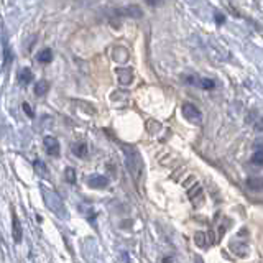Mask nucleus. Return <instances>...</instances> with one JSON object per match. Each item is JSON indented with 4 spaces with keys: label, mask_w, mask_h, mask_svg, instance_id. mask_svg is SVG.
Here are the masks:
<instances>
[{
    "label": "nucleus",
    "mask_w": 263,
    "mask_h": 263,
    "mask_svg": "<svg viewBox=\"0 0 263 263\" xmlns=\"http://www.w3.org/2000/svg\"><path fill=\"white\" fill-rule=\"evenodd\" d=\"M87 184L90 186V187H105L107 184H109V179H107L105 176H102V175H94V176H90L89 179H87Z\"/></svg>",
    "instance_id": "nucleus-6"
},
{
    "label": "nucleus",
    "mask_w": 263,
    "mask_h": 263,
    "mask_svg": "<svg viewBox=\"0 0 263 263\" xmlns=\"http://www.w3.org/2000/svg\"><path fill=\"white\" fill-rule=\"evenodd\" d=\"M72 153L78 156V158H84V156L87 155V146L86 143H72L71 146Z\"/></svg>",
    "instance_id": "nucleus-13"
},
{
    "label": "nucleus",
    "mask_w": 263,
    "mask_h": 263,
    "mask_svg": "<svg viewBox=\"0 0 263 263\" xmlns=\"http://www.w3.org/2000/svg\"><path fill=\"white\" fill-rule=\"evenodd\" d=\"M48 89H49V82L48 81H40V82H36V86H35V94L36 96H45L48 92Z\"/></svg>",
    "instance_id": "nucleus-14"
},
{
    "label": "nucleus",
    "mask_w": 263,
    "mask_h": 263,
    "mask_svg": "<svg viewBox=\"0 0 263 263\" xmlns=\"http://www.w3.org/2000/svg\"><path fill=\"white\" fill-rule=\"evenodd\" d=\"M114 60L117 61V63H125L128 60V51L125 48H114Z\"/></svg>",
    "instance_id": "nucleus-12"
},
{
    "label": "nucleus",
    "mask_w": 263,
    "mask_h": 263,
    "mask_svg": "<svg viewBox=\"0 0 263 263\" xmlns=\"http://www.w3.org/2000/svg\"><path fill=\"white\" fill-rule=\"evenodd\" d=\"M122 150L125 153V164H127L128 171L132 173V176H135V179H137L140 175H142V170H143L142 158H140V155L135 148L130 145H123Z\"/></svg>",
    "instance_id": "nucleus-1"
},
{
    "label": "nucleus",
    "mask_w": 263,
    "mask_h": 263,
    "mask_svg": "<svg viewBox=\"0 0 263 263\" xmlns=\"http://www.w3.org/2000/svg\"><path fill=\"white\" fill-rule=\"evenodd\" d=\"M66 179H68L71 184L76 183V171H74V168H66Z\"/></svg>",
    "instance_id": "nucleus-17"
},
{
    "label": "nucleus",
    "mask_w": 263,
    "mask_h": 263,
    "mask_svg": "<svg viewBox=\"0 0 263 263\" xmlns=\"http://www.w3.org/2000/svg\"><path fill=\"white\" fill-rule=\"evenodd\" d=\"M23 110H25V114H27V115H30V117H35V112H33L31 105L28 102H23Z\"/></svg>",
    "instance_id": "nucleus-19"
},
{
    "label": "nucleus",
    "mask_w": 263,
    "mask_h": 263,
    "mask_svg": "<svg viewBox=\"0 0 263 263\" xmlns=\"http://www.w3.org/2000/svg\"><path fill=\"white\" fill-rule=\"evenodd\" d=\"M43 196H45V204L48 205L49 209H51L58 217L64 219L66 217V209H64V204H63V199L60 196H58L56 193L53 191H46V189H43Z\"/></svg>",
    "instance_id": "nucleus-2"
},
{
    "label": "nucleus",
    "mask_w": 263,
    "mask_h": 263,
    "mask_svg": "<svg viewBox=\"0 0 263 263\" xmlns=\"http://www.w3.org/2000/svg\"><path fill=\"white\" fill-rule=\"evenodd\" d=\"M12 224H13V238H15V242L18 243V242H22V235H23V232H22L20 220H18V217H16V214H15V212H13V216H12Z\"/></svg>",
    "instance_id": "nucleus-10"
},
{
    "label": "nucleus",
    "mask_w": 263,
    "mask_h": 263,
    "mask_svg": "<svg viewBox=\"0 0 263 263\" xmlns=\"http://www.w3.org/2000/svg\"><path fill=\"white\" fill-rule=\"evenodd\" d=\"M146 4H148V5H152V7H156V5L163 4V0H146Z\"/></svg>",
    "instance_id": "nucleus-21"
},
{
    "label": "nucleus",
    "mask_w": 263,
    "mask_h": 263,
    "mask_svg": "<svg viewBox=\"0 0 263 263\" xmlns=\"http://www.w3.org/2000/svg\"><path fill=\"white\" fill-rule=\"evenodd\" d=\"M183 115L186 117V120L193 122V123H201V120H202L201 110L197 109L194 104H191V102H186L183 105Z\"/></svg>",
    "instance_id": "nucleus-3"
},
{
    "label": "nucleus",
    "mask_w": 263,
    "mask_h": 263,
    "mask_svg": "<svg viewBox=\"0 0 263 263\" xmlns=\"http://www.w3.org/2000/svg\"><path fill=\"white\" fill-rule=\"evenodd\" d=\"M35 170H36L38 175H41V176H46V173H48V170H46V166H45V163H43V161H40V160L35 161Z\"/></svg>",
    "instance_id": "nucleus-16"
},
{
    "label": "nucleus",
    "mask_w": 263,
    "mask_h": 263,
    "mask_svg": "<svg viewBox=\"0 0 263 263\" xmlns=\"http://www.w3.org/2000/svg\"><path fill=\"white\" fill-rule=\"evenodd\" d=\"M205 235H208L205 232H197V234H196L194 242H196L197 247H208V245H209V242L205 240Z\"/></svg>",
    "instance_id": "nucleus-15"
},
{
    "label": "nucleus",
    "mask_w": 263,
    "mask_h": 263,
    "mask_svg": "<svg viewBox=\"0 0 263 263\" xmlns=\"http://www.w3.org/2000/svg\"><path fill=\"white\" fill-rule=\"evenodd\" d=\"M117 13H120V15H127V16H137V18H140V16L143 15V12H142V8L140 7H134V5H130V7H127V8H120V10H117Z\"/></svg>",
    "instance_id": "nucleus-9"
},
{
    "label": "nucleus",
    "mask_w": 263,
    "mask_h": 263,
    "mask_svg": "<svg viewBox=\"0 0 263 263\" xmlns=\"http://www.w3.org/2000/svg\"><path fill=\"white\" fill-rule=\"evenodd\" d=\"M43 143L46 146V153L49 156H60L61 153V148H60V142L54 138V137H45Z\"/></svg>",
    "instance_id": "nucleus-4"
},
{
    "label": "nucleus",
    "mask_w": 263,
    "mask_h": 263,
    "mask_svg": "<svg viewBox=\"0 0 263 263\" xmlns=\"http://www.w3.org/2000/svg\"><path fill=\"white\" fill-rule=\"evenodd\" d=\"M252 161H253L255 164H258V166H260V164H261V150H260V148H258V150H257V153L253 155Z\"/></svg>",
    "instance_id": "nucleus-20"
},
{
    "label": "nucleus",
    "mask_w": 263,
    "mask_h": 263,
    "mask_svg": "<svg viewBox=\"0 0 263 263\" xmlns=\"http://www.w3.org/2000/svg\"><path fill=\"white\" fill-rule=\"evenodd\" d=\"M117 76H119L120 84L128 86V84H132V81H134V69L132 68H120L117 71Z\"/></svg>",
    "instance_id": "nucleus-5"
},
{
    "label": "nucleus",
    "mask_w": 263,
    "mask_h": 263,
    "mask_svg": "<svg viewBox=\"0 0 263 263\" xmlns=\"http://www.w3.org/2000/svg\"><path fill=\"white\" fill-rule=\"evenodd\" d=\"M33 81V72L30 68H22L18 71V82L22 86H28L30 82Z\"/></svg>",
    "instance_id": "nucleus-8"
},
{
    "label": "nucleus",
    "mask_w": 263,
    "mask_h": 263,
    "mask_svg": "<svg viewBox=\"0 0 263 263\" xmlns=\"http://www.w3.org/2000/svg\"><path fill=\"white\" fill-rule=\"evenodd\" d=\"M216 22H217V23H222V22H224V16H222V13H216Z\"/></svg>",
    "instance_id": "nucleus-22"
},
{
    "label": "nucleus",
    "mask_w": 263,
    "mask_h": 263,
    "mask_svg": "<svg viewBox=\"0 0 263 263\" xmlns=\"http://www.w3.org/2000/svg\"><path fill=\"white\" fill-rule=\"evenodd\" d=\"M187 82H189V84L199 86V87H202V89H212L214 86H216V82H214L212 79H208V78H199V79L187 78Z\"/></svg>",
    "instance_id": "nucleus-7"
},
{
    "label": "nucleus",
    "mask_w": 263,
    "mask_h": 263,
    "mask_svg": "<svg viewBox=\"0 0 263 263\" xmlns=\"http://www.w3.org/2000/svg\"><path fill=\"white\" fill-rule=\"evenodd\" d=\"M36 60H38L40 63H43V64L51 63V61H53V49H49V48L41 49V51L38 53V56H36Z\"/></svg>",
    "instance_id": "nucleus-11"
},
{
    "label": "nucleus",
    "mask_w": 263,
    "mask_h": 263,
    "mask_svg": "<svg viewBox=\"0 0 263 263\" xmlns=\"http://www.w3.org/2000/svg\"><path fill=\"white\" fill-rule=\"evenodd\" d=\"M249 186L253 187V189H257V191H260V187H261V179L257 178V179H249Z\"/></svg>",
    "instance_id": "nucleus-18"
}]
</instances>
